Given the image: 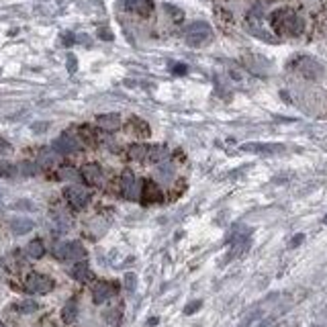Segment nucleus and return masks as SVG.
<instances>
[{"label":"nucleus","mask_w":327,"mask_h":327,"mask_svg":"<svg viewBox=\"0 0 327 327\" xmlns=\"http://www.w3.org/2000/svg\"><path fill=\"white\" fill-rule=\"evenodd\" d=\"M270 25L282 35H301L305 29L303 18L297 16L291 8H278L270 14Z\"/></svg>","instance_id":"nucleus-1"},{"label":"nucleus","mask_w":327,"mask_h":327,"mask_svg":"<svg viewBox=\"0 0 327 327\" xmlns=\"http://www.w3.org/2000/svg\"><path fill=\"white\" fill-rule=\"evenodd\" d=\"M213 39V29L205 23V20H196L192 23L186 31V43L190 47H201L205 43H209Z\"/></svg>","instance_id":"nucleus-2"},{"label":"nucleus","mask_w":327,"mask_h":327,"mask_svg":"<svg viewBox=\"0 0 327 327\" xmlns=\"http://www.w3.org/2000/svg\"><path fill=\"white\" fill-rule=\"evenodd\" d=\"M53 256L63 262H80L86 256V250L80 242H63L53 248Z\"/></svg>","instance_id":"nucleus-3"},{"label":"nucleus","mask_w":327,"mask_h":327,"mask_svg":"<svg viewBox=\"0 0 327 327\" xmlns=\"http://www.w3.org/2000/svg\"><path fill=\"white\" fill-rule=\"evenodd\" d=\"M25 289L31 295H47L49 291H53V280L49 276H45V274L33 272V274H29L25 278Z\"/></svg>","instance_id":"nucleus-4"},{"label":"nucleus","mask_w":327,"mask_h":327,"mask_svg":"<svg viewBox=\"0 0 327 327\" xmlns=\"http://www.w3.org/2000/svg\"><path fill=\"white\" fill-rule=\"evenodd\" d=\"M295 70L307 80H317L323 76V65L319 61H315L313 57H299L295 61Z\"/></svg>","instance_id":"nucleus-5"},{"label":"nucleus","mask_w":327,"mask_h":327,"mask_svg":"<svg viewBox=\"0 0 327 327\" xmlns=\"http://www.w3.org/2000/svg\"><path fill=\"white\" fill-rule=\"evenodd\" d=\"M63 196H65V201L70 203V207H74V209H84L90 201V194L82 186H68L63 190Z\"/></svg>","instance_id":"nucleus-6"},{"label":"nucleus","mask_w":327,"mask_h":327,"mask_svg":"<svg viewBox=\"0 0 327 327\" xmlns=\"http://www.w3.org/2000/svg\"><path fill=\"white\" fill-rule=\"evenodd\" d=\"M80 176H82V180L86 184H90V186H102L104 184V174H102V168L98 164H86V166H82Z\"/></svg>","instance_id":"nucleus-7"},{"label":"nucleus","mask_w":327,"mask_h":327,"mask_svg":"<svg viewBox=\"0 0 327 327\" xmlns=\"http://www.w3.org/2000/svg\"><path fill=\"white\" fill-rule=\"evenodd\" d=\"M80 147H82V143L74 135H68V133L59 135L53 141V149L57 151V154H76V151H80Z\"/></svg>","instance_id":"nucleus-8"},{"label":"nucleus","mask_w":327,"mask_h":327,"mask_svg":"<svg viewBox=\"0 0 327 327\" xmlns=\"http://www.w3.org/2000/svg\"><path fill=\"white\" fill-rule=\"evenodd\" d=\"M121 192L129 201L137 199V180H135V174L131 170H125L121 174Z\"/></svg>","instance_id":"nucleus-9"},{"label":"nucleus","mask_w":327,"mask_h":327,"mask_svg":"<svg viewBox=\"0 0 327 327\" xmlns=\"http://www.w3.org/2000/svg\"><path fill=\"white\" fill-rule=\"evenodd\" d=\"M141 201L143 203H160L162 201V190L154 180H145L141 186Z\"/></svg>","instance_id":"nucleus-10"},{"label":"nucleus","mask_w":327,"mask_h":327,"mask_svg":"<svg viewBox=\"0 0 327 327\" xmlns=\"http://www.w3.org/2000/svg\"><path fill=\"white\" fill-rule=\"evenodd\" d=\"M113 293H115V287L111 285V282H96L94 289H92V301L96 305H102L113 297Z\"/></svg>","instance_id":"nucleus-11"},{"label":"nucleus","mask_w":327,"mask_h":327,"mask_svg":"<svg viewBox=\"0 0 327 327\" xmlns=\"http://www.w3.org/2000/svg\"><path fill=\"white\" fill-rule=\"evenodd\" d=\"M121 4L125 10H133L141 16H147L151 10H154V2H151V0H123Z\"/></svg>","instance_id":"nucleus-12"},{"label":"nucleus","mask_w":327,"mask_h":327,"mask_svg":"<svg viewBox=\"0 0 327 327\" xmlns=\"http://www.w3.org/2000/svg\"><path fill=\"white\" fill-rule=\"evenodd\" d=\"M244 151H256V154H276V151H285L282 143H244Z\"/></svg>","instance_id":"nucleus-13"},{"label":"nucleus","mask_w":327,"mask_h":327,"mask_svg":"<svg viewBox=\"0 0 327 327\" xmlns=\"http://www.w3.org/2000/svg\"><path fill=\"white\" fill-rule=\"evenodd\" d=\"M72 276H74L78 282H90V280L94 278V274H92V270H90V266H88V262H84V260L76 262V266L72 268Z\"/></svg>","instance_id":"nucleus-14"},{"label":"nucleus","mask_w":327,"mask_h":327,"mask_svg":"<svg viewBox=\"0 0 327 327\" xmlns=\"http://www.w3.org/2000/svg\"><path fill=\"white\" fill-rule=\"evenodd\" d=\"M96 125L104 131H115L121 127V117L117 113H106V115L96 117Z\"/></svg>","instance_id":"nucleus-15"},{"label":"nucleus","mask_w":327,"mask_h":327,"mask_svg":"<svg viewBox=\"0 0 327 327\" xmlns=\"http://www.w3.org/2000/svg\"><path fill=\"white\" fill-rule=\"evenodd\" d=\"M61 319H63V323H74L78 319V301L76 299H70L68 303L63 305Z\"/></svg>","instance_id":"nucleus-16"},{"label":"nucleus","mask_w":327,"mask_h":327,"mask_svg":"<svg viewBox=\"0 0 327 327\" xmlns=\"http://www.w3.org/2000/svg\"><path fill=\"white\" fill-rule=\"evenodd\" d=\"M57 162H59V154L55 149H41V154H39V166L41 168L55 166Z\"/></svg>","instance_id":"nucleus-17"},{"label":"nucleus","mask_w":327,"mask_h":327,"mask_svg":"<svg viewBox=\"0 0 327 327\" xmlns=\"http://www.w3.org/2000/svg\"><path fill=\"white\" fill-rule=\"evenodd\" d=\"M35 227V223L31 219H25V217H18V219H12L10 221V229L16 233V235H23L27 231H31Z\"/></svg>","instance_id":"nucleus-18"},{"label":"nucleus","mask_w":327,"mask_h":327,"mask_svg":"<svg viewBox=\"0 0 327 327\" xmlns=\"http://www.w3.org/2000/svg\"><path fill=\"white\" fill-rule=\"evenodd\" d=\"M147 151H149L147 145H143V143H135V145H131V147H129V158H131V160H135V162L147 160Z\"/></svg>","instance_id":"nucleus-19"},{"label":"nucleus","mask_w":327,"mask_h":327,"mask_svg":"<svg viewBox=\"0 0 327 327\" xmlns=\"http://www.w3.org/2000/svg\"><path fill=\"white\" fill-rule=\"evenodd\" d=\"M43 254H45V246H43L41 239H33V242H29V246H27V256L29 258L39 260V258H43Z\"/></svg>","instance_id":"nucleus-20"},{"label":"nucleus","mask_w":327,"mask_h":327,"mask_svg":"<svg viewBox=\"0 0 327 327\" xmlns=\"http://www.w3.org/2000/svg\"><path fill=\"white\" fill-rule=\"evenodd\" d=\"M14 309L18 311V313H35L37 309H39V305L35 303V301H31V299H27V301H20L18 305H14Z\"/></svg>","instance_id":"nucleus-21"},{"label":"nucleus","mask_w":327,"mask_h":327,"mask_svg":"<svg viewBox=\"0 0 327 327\" xmlns=\"http://www.w3.org/2000/svg\"><path fill=\"white\" fill-rule=\"evenodd\" d=\"M168 154H166V149L164 147H149V151H147V160L149 162H154V164H158V162H162L164 158H166Z\"/></svg>","instance_id":"nucleus-22"},{"label":"nucleus","mask_w":327,"mask_h":327,"mask_svg":"<svg viewBox=\"0 0 327 327\" xmlns=\"http://www.w3.org/2000/svg\"><path fill=\"white\" fill-rule=\"evenodd\" d=\"M129 127H133V131H135L137 135H147V133H149V127H147L141 119H137V117H131Z\"/></svg>","instance_id":"nucleus-23"},{"label":"nucleus","mask_w":327,"mask_h":327,"mask_svg":"<svg viewBox=\"0 0 327 327\" xmlns=\"http://www.w3.org/2000/svg\"><path fill=\"white\" fill-rule=\"evenodd\" d=\"M125 289L129 291V293H133L135 291V287H137V276L133 274V272H129V274H125Z\"/></svg>","instance_id":"nucleus-24"},{"label":"nucleus","mask_w":327,"mask_h":327,"mask_svg":"<svg viewBox=\"0 0 327 327\" xmlns=\"http://www.w3.org/2000/svg\"><path fill=\"white\" fill-rule=\"evenodd\" d=\"M250 33L252 35H256V37H260V39H264V41H270V43H276V39L270 35V33H266V31H262V29H258V27H250Z\"/></svg>","instance_id":"nucleus-25"},{"label":"nucleus","mask_w":327,"mask_h":327,"mask_svg":"<svg viewBox=\"0 0 327 327\" xmlns=\"http://www.w3.org/2000/svg\"><path fill=\"white\" fill-rule=\"evenodd\" d=\"M201 301H192V303H188L186 305V307H184V315H192V313H196V311H199L201 309Z\"/></svg>","instance_id":"nucleus-26"},{"label":"nucleus","mask_w":327,"mask_h":327,"mask_svg":"<svg viewBox=\"0 0 327 327\" xmlns=\"http://www.w3.org/2000/svg\"><path fill=\"white\" fill-rule=\"evenodd\" d=\"M0 154H2V156H8V154H12V145H10L8 141H4L2 137H0Z\"/></svg>","instance_id":"nucleus-27"},{"label":"nucleus","mask_w":327,"mask_h":327,"mask_svg":"<svg viewBox=\"0 0 327 327\" xmlns=\"http://www.w3.org/2000/svg\"><path fill=\"white\" fill-rule=\"evenodd\" d=\"M20 172H23V174H27V176H31V174H35L37 170H35V166H33L31 162H25L23 166H20Z\"/></svg>","instance_id":"nucleus-28"},{"label":"nucleus","mask_w":327,"mask_h":327,"mask_svg":"<svg viewBox=\"0 0 327 327\" xmlns=\"http://www.w3.org/2000/svg\"><path fill=\"white\" fill-rule=\"evenodd\" d=\"M166 10H168V12L172 14V16H176L178 20H182V18H184V14H182V10H178V8H172L170 4H166Z\"/></svg>","instance_id":"nucleus-29"},{"label":"nucleus","mask_w":327,"mask_h":327,"mask_svg":"<svg viewBox=\"0 0 327 327\" xmlns=\"http://www.w3.org/2000/svg\"><path fill=\"white\" fill-rule=\"evenodd\" d=\"M305 242V235L303 233H299V235H295L293 239H291V248H297V246H301Z\"/></svg>","instance_id":"nucleus-30"},{"label":"nucleus","mask_w":327,"mask_h":327,"mask_svg":"<svg viewBox=\"0 0 327 327\" xmlns=\"http://www.w3.org/2000/svg\"><path fill=\"white\" fill-rule=\"evenodd\" d=\"M172 72L182 76V74H186V65H184V63H176V65H172Z\"/></svg>","instance_id":"nucleus-31"},{"label":"nucleus","mask_w":327,"mask_h":327,"mask_svg":"<svg viewBox=\"0 0 327 327\" xmlns=\"http://www.w3.org/2000/svg\"><path fill=\"white\" fill-rule=\"evenodd\" d=\"M106 321L115 325V323L119 321V311H111V313H106Z\"/></svg>","instance_id":"nucleus-32"},{"label":"nucleus","mask_w":327,"mask_h":327,"mask_svg":"<svg viewBox=\"0 0 327 327\" xmlns=\"http://www.w3.org/2000/svg\"><path fill=\"white\" fill-rule=\"evenodd\" d=\"M68 65H70V72H74V70H76V59H74L72 55L68 57Z\"/></svg>","instance_id":"nucleus-33"},{"label":"nucleus","mask_w":327,"mask_h":327,"mask_svg":"<svg viewBox=\"0 0 327 327\" xmlns=\"http://www.w3.org/2000/svg\"><path fill=\"white\" fill-rule=\"evenodd\" d=\"M100 35H102V39H113V35L106 33V31H100Z\"/></svg>","instance_id":"nucleus-34"},{"label":"nucleus","mask_w":327,"mask_h":327,"mask_svg":"<svg viewBox=\"0 0 327 327\" xmlns=\"http://www.w3.org/2000/svg\"><path fill=\"white\" fill-rule=\"evenodd\" d=\"M323 223H327V215H325V217H323Z\"/></svg>","instance_id":"nucleus-35"},{"label":"nucleus","mask_w":327,"mask_h":327,"mask_svg":"<svg viewBox=\"0 0 327 327\" xmlns=\"http://www.w3.org/2000/svg\"><path fill=\"white\" fill-rule=\"evenodd\" d=\"M0 327H6V325H4V323H2V321H0Z\"/></svg>","instance_id":"nucleus-36"},{"label":"nucleus","mask_w":327,"mask_h":327,"mask_svg":"<svg viewBox=\"0 0 327 327\" xmlns=\"http://www.w3.org/2000/svg\"><path fill=\"white\" fill-rule=\"evenodd\" d=\"M0 264H2V262H0Z\"/></svg>","instance_id":"nucleus-37"}]
</instances>
